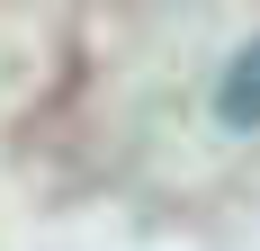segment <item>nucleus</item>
<instances>
[{"mask_svg":"<svg viewBox=\"0 0 260 251\" xmlns=\"http://www.w3.org/2000/svg\"><path fill=\"white\" fill-rule=\"evenodd\" d=\"M215 117L224 125H260V36L234 54V72H224V90H215Z\"/></svg>","mask_w":260,"mask_h":251,"instance_id":"nucleus-1","label":"nucleus"}]
</instances>
